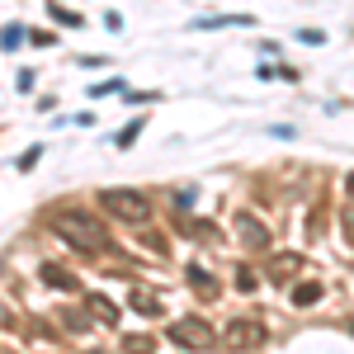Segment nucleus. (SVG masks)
I'll list each match as a JSON object with an SVG mask.
<instances>
[{
  "instance_id": "1",
  "label": "nucleus",
  "mask_w": 354,
  "mask_h": 354,
  "mask_svg": "<svg viewBox=\"0 0 354 354\" xmlns=\"http://www.w3.org/2000/svg\"><path fill=\"white\" fill-rule=\"evenodd\" d=\"M53 236H62L66 245H76V250H109V232H104V222L90 218V213H76V208H62L53 218Z\"/></svg>"
},
{
  "instance_id": "2",
  "label": "nucleus",
  "mask_w": 354,
  "mask_h": 354,
  "mask_svg": "<svg viewBox=\"0 0 354 354\" xmlns=\"http://www.w3.org/2000/svg\"><path fill=\"white\" fill-rule=\"evenodd\" d=\"M100 208L113 213L118 222H147L151 218V203H147L142 194H133V189H104L100 194Z\"/></svg>"
},
{
  "instance_id": "3",
  "label": "nucleus",
  "mask_w": 354,
  "mask_h": 354,
  "mask_svg": "<svg viewBox=\"0 0 354 354\" xmlns=\"http://www.w3.org/2000/svg\"><path fill=\"white\" fill-rule=\"evenodd\" d=\"M170 340L185 345V350H208L213 345V330H208V322H198V317H185V322L170 326Z\"/></svg>"
},
{
  "instance_id": "4",
  "label": "nucleus",
  "mask_w": 354,
  "mask_h": 354,
  "mask_svg": "<svg viewBox=\"0 0 354 354\" xmlns=\"http://www.w3.org/2000/svg\"><path fill=\"white\" fill-rule=\"evenodd\" d=\"M222 340H227L232 350H255V345H265V326H260V322H241V317H236L232 326L222 330Z\"/></svg>"
},
{
  "instance_id": "5",
  "label": "nucleus",
  "mask_w": 354,
  "mask_h": 354,
  "mask_svg": "<svg viewBox=\"0 0 354 354\" xmlns=\"http://www.w3.org/2000/svg\"><path fill=\"white\" fill-rule=\"evenodd\" d=\"M236 232H241L245 245H255V250H265V245H270V232H265V227H260L255 218H245V213L236 218Z\"/></svg>"
},
{
  "instance_id": "6",
  "label": "nucleus",
  "mask_w": 354,
  "mask_h": 354,
  "mask_svg": "<svg viewBox=\"0 0 354 354\" xmlns=\"http://www.w3.org/2000/svg\"><path fill=\"white\" fill-rule=\"evenodd\" d=\"M189 283H194V293H198V298H218V279H213L208 270L189 265Z\"/></svg>"
},
{
  "instance_id": "7",
  "label": "nucleus",
  "mask_w": 354,
  "mask_h": 354,
  "mask_svg": "<svg viewBox=\"0 0 354 354\" xmlns=\"http://www.w3.org/2000/svg\"><path fill=\"white\" fill-rule=\"evenodd\" d=\"M43 283L48 288H76V274L62 270V265H43Z\"/></svg>"
},
{
  "instance_id": "8",
  "label": "nucleus",
  "mask_w": 354,
  "mask_h": 354,
  "mask_svg": "<svg viewBox=\"0 0 354 354\" xmlns=\"http://www.w3.org/2000/svg\"><path fill=\"white\" fill-rule=\"evenodd\" d=\"M317 298H322V283H312V279H302L298 288H293V307H312Z\"/></svg>"
},
{
  "instance_id": "9",
  "label": "nucleus",
  "mask_w": 354,
  "mask_h": 354,
  "mask_svg": "<svg viewBox=\"0 0 354 354\" xmlns=\"http://www.w3.org/2000/svg\"><path fill=\"white\" fill-rule=\"evenodd\" d=\"M227 24H255L250 15H213V19H194V28H227Z\"/></svg>"
},
{
  "instance_id": "10",
  "label": "nucleus",
  "mask_w": 354,
  "mask_h": 354,
  "mask_svg": "<svg viewBox=\"0 0 354 354\" xmlns=\"http://www.w3.org/2000/svg\"><path fill=\"white\" fill-rule=\"evenodd\" d=\"M133 307L137 312H161V302L151 298V293H133Z\"/></svg>"
},
{
  "instance_id": "11",
  "label": "nucleus",
  "mask_w": 354,
  "mask_h": 354,
  "mask_svg": "<svg viewBox=\"0 0 354 354\" xmlns=\"http://www.w3.org/2000/svg\"><path fill=\"white\" fill-rule=\"evenodd\" d=\"M90 307H95V312H100L104 322H113V317H118V312H113V302H109V298H90Z\"/></svg>"
},
{
  "instance_id": "12",
  "label": "nucleus",
  "mask_w": 354,
  "mask_h": 354,
  "mask_svg": "<svg viewBox=\"0 0 354 354\" xmlns=\"http://www.w3.org/2000/svg\"><path fill=\"white\" fill-rule=\"evenodd\" d=\"M137 133H142V123H133V128H123V133L113 137V142H118V147H133V142H137Z\"/></svg>"
},
{
  "instance_id": "13",
  "label": "nucleus",
  "mask_w": 354,
  "mask_h": 354,
  "mask_svg": "<svg viewBox=\"0 0 354 354\" xmlns=\"http://www.w3.org/2000/svg\"><path fill=\"white\" fill-rule=\"evenodd\" d=\"M128 354H151V340H147V335H133V340H128Z\"/></svg>"
},
{
  "instance_id": "14",
  "label": "nucleus",
  "mask_w": 354,
  "mask_h": 354,
  "mask_svg": "<svg viewBox=\"0 0 354 354\" xmlns=\"http://www.w3.org/2000/svg\"><path fill=\"white\" fill-rule=\"evenodd\" d=\"M236 288H241V293H250V288H255V274H250V270H236Z\"/></svg>"
},
{
  "instance_id": "15",
  "label": "nucleus",
  "mask_w": 354,
  "mask_h": 354,
  "mask_svg": "<svg viewBox=\"0 0 354 354\" xmlns=\"http://www.w3.org/2000/svg\"><path fill=\"white\" fill-rule=\"evenodd\" d=\"M38 156H43V147H33V151H24V161H19V170H33V165H38Z\"/></svg>"
},
{
  "instance_id": "16",
  "label": "nucleus",
  "mask_w": 354,
  "mask_h": 354,
  "mask_svg": "<svg viewBox=\"0 0 354 354\" xmlns=\"http://www.w3.org/2000/svg\"><path fill=\"white\" fill-rule=\"evenodd\" d=\"M53 15H57V19H62V24H71V28L81 24V19H76V15H71V10H62V5H53Z\"/></svg>"
},
{
  "instance_id": "17",
  "label": "nucleus",
  "mask_w": 354,
  "mask_h": 354,
  "mask_svg": "<svg viewBox=\"0 0 354 354\" xmlns=\"http://www.w3.org/2000/svg\"><path fill=\"white\" fill-rule=\"evenodd\" d=\"M350 194H354V175H350Z\"/></svg>"
}]
</instances>
